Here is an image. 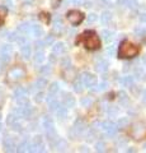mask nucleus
Returning <instances> with one entry per match:
<instances>
[{
    "instance_id": "f257e3e1",
    "label": "nucleus",
    "mask_w": 146,
    "mask_h": 153,
    "mask_svg": "<svg viewBox=\"0 0 146 153\" xmlns=\"http://www.w3.org/2000/svg\"><path fill=\"white\" fill-rule=\"evenodd\" d=\"M81 41H84L85 47L88 50H98L101 47V40L98 38L97 33L93 32V31L84 32L83 35L80 36V38L76 40V44H79V42H81Z\"/></svg>"
},
{
    "instance_id": "f03ea898",
    "label": "nucleus",
    "mask_w": 146,
    "mask_h": 153,
    "mask_svg": "<svg viewBox=\"0 0 146 153\" xmlns=\"http://www.w3.org/2000/svg\"><path fill=\"white\" fill-rule=\"evenodd\" d=\"M139 52L140 47L128 41H123L118 47V57H121V59H131V57L139 55Z\"/></svg>"
},
{
    "instance_id": "7ed1b4c3",
    "label": "nucleus",
    "mask_w": 146,
    "mask_h": 153,
    "mask_svg": "<svg viewBox=\"0 0 146 153\" xmlns=\"http://www.w3.org/2000/svg\"><path fill=\"white\" fill-rule=\"evenodd\" d=\"M24 75H26V70L22 66H13V68L9 69L7 76L10 83H17L24 78Z\"/></svg>"
},
{
    "instance_id": "20e7f679",
    "label": "nucleus",
    "mask_w": 146,
    "mask_h": 153,
    "mask_svg": "<svg viewBox=\"0 0 146 153\" xmlns=\"http://www.w3.org/2000/svg\"><path fill=\"white\" fill-rule=\"evenodd\" d=\"M66 17H67V21L71 23L73 26H79L80 23L84 21V14L79 10H70L66 14Z\"/></svg>"
},
{
    "instance_id": "39448f33",
    "label": "nucleus",
    "mask_w": 146,
    "mask_h": 153,
    "mask_svg": "<svg viewBox=\"0 0 146 153\" xmlns=\"http://www.w3.org/2000/svg\"><path fill=\"white\" fill-rule=\"evenodd\" d=\"M13 55V47L10 45H3L1 49H0V60L1 63H9V60L12 59Z\"/></svg>"
},
{
    "instance_id": "423d86ee",
    "label": "nucleus",
    "mask_w": 146,
    "mask_h": 153,
    "mask_svg": "<svg viewBox=\"0 0 146 153\" xmlns=\"http://www.w3.org/2000/svg\"><path fill=\"white\" fill-rule=\"evenodd\" d=\"M102 129L104 130V134L107 137H114V134L117 131V125L114 121L112 120H107L104 123H102Z\"/></svg>"
},
{
    "instance_id": "0eeeda50",
    "label": "nucleus",
    "mask_w": 146,
    "mask_h": 153,
    "mask_svg": "<svg viewBox=\"0 0 146 153\" xmlns=\"http://www.w3.org/2000/svg\"><path fill=\"white\" fill-rule=\"evenodd\" d=\"M81 80H83V84L85 85V87H88V88H92L93 85H95L98 83L97 76L94 74H92V73H88V71L81 75Z\"/></svg>"
},
{
    "instance_id": "6e6552de",
    "label": "nucleus",
    "mask_w": 146,
    "mask_h": 153,
    "mask_svg": "<svg viewBox=\"0 0 146 153\" xmlns=\"http://www.w3.org/2000/svg\"><path fill=\"white\" fill-rule=\"evenodd\" d=\"M3 147L7 152H14L15 151V142L10 137H5L3 139Z\"/></svg>"
},
{
    "instance_id": "1a4fd4ad",
    "label": "nucleus",
    "mask_w": 146,
    "mask_h": 153,
    "mask_svg": "<svg viewBox=\"0 0 146 153\" xmlns=\"http://www.w3.org/2000/svg\"><path fill=\"white\" fill-rule=\"evenodd\" d=\"M62 105L66 108H71L75 106V98L73 97L71 94H67V93H65L64 94V97H62Z\"/></svg>"
},
{
    "instance_id": "9d476101",
    "label": "nucleus",
    "mask_w": 146,
    "mask_h": 153,
    "mask_svg": "<svg viewBox=\"0 0 146 153\" xmlns=\"http://www.w3.org/2000/svg\"><path fill=\"white\" fill-rule=\"evenodd\" d=\"M108 69V63L104 59H98L95 61V70L98 73H106Z\"/></svg>"
},
{
    "instance_id": "9b49d317",
    "label": "nucleus",
    "mask_w": 146,
    "mask_h": 153,
    "mask_svg": "<svg viewBox=\"0 0 146 153\" xmlns=\"http://www.w3.org/2000/svg\"><path fill=\"white\" fill-rule=\"evenodd\" d=\"M65 50H66V46H65L64 42H57L52 46V54L54 55H62Z\"/></svg>"
},
{
    "instance_id": "f8f14e48",
    "label": "nucleus",
    "mask_w": 146,
    "mask_h": 153,
    "mask_svg": "<svg viewBox=\"0 0 146 153\" xmlns=\"http://www.w3.org/2000/svg\"><path fill=\"white\" fill-rule=\"evenodd\" d=\"M43 128L45 131H50V130H55V124L54 120L50 116H45L43 117Z\"/></svg>"
},
{
    "instance_id": "ddd939ff",
    "label": "nucleus",
    "mask_w": 146,
    "mask_h": 153,
    "mask_svg": "<svg viewBox=\"0 0 146 153\" xmlns=\"http://www.w3.org/2000/svg\"><path fill=\"white\" fill-rule=\"evenodd\" d=\"M21 52H22V56L24 57V59H29V57H31L32 49H31V46L28 45V42H27V44H24L23 46H21Z\"/></svg>"
},
{
    "instance_id": "4468645a",
    "label": "nucleus",
    "mask_w": 146,
    "mask_h": 153,
    "mask_svg": "<svg viewBox=\"0 0 146 153\" xmlns=\"http://www.w3.org/2000/svg\"><path fill=\"white\" fill-rule=\"evenodd\" d=\"M31 33L34 37L38 38L41 36H43V28H42L41 26H38V25H33V26H31Z\"/></svg>"
},
{
    "instance_id": "2eb2a0df",
    "label": "nucleus",
    "mask_w": 146,
    "mask_h": 153,
    "mask_svg": "<svg viewBox=\"0 0 146 153\" xmlns=\"http://www.w3.org/2000/svg\"><path fill=\"white\" fill-rule=\"evenodd\" d=\"M18 32L22 36H26L28 33H31V25L29 23H22L21 26H18Z\"/></svg>"
},
{
    "instance_id": "dca6fc26",
    "label": "nucleus",
    "mask_w": 146,
    "mask_h": 153,
    "mask_svg": "<svg viewBox=\"0 0 146 153\" xmlns=\"http://www.w3.org/2000/svg\"><path fill=\"white\" fill-rule=\"evenodd\" d=\"M64 30V26H62V21H61L60 17H55V21H54V31L61 33Z\"/></svg>"
},
{
    "instance_id": "f3484780",
    "label": "nucleus",
    "mask_w": 146,
    "mask_h": 153,
    "mask_svg": "<svg viewBox=\"0 0 146 153\" xmlns=\"http://www.w3.org/2000/svg\"><path fill=\"white\" fill-rule=\"evenodd\" d=\"M27 94H28V92H27V89H24V88H22V87H19V88H17L15 91H14V100H19V98H24V97H27Z\"/></svg>"
},
{
    "instance_id": "a211bd4d",
    "label": "nucleus",
    "mask_w": 146,
    "mask_h": 153,
    "mask_svg": "<svg viewBox=\"0 0 146 153\" xmlns=\"http://www.w3.org/2000/svg\"><path fill=\"white\" fill-rule=\"evenodd\" d=\"M112 14L109 13V12H103L102 13V16H101V21H102V23H103V25H104V26H108V25H109V23L112 22Z\"/></svg>"
},
{
    "instance_id": "6ab92c4d",
    "label": "nucleus",
    "mask_w": 146,
    "mask_h": 153,
    "mask_svg": "<svg viewBox=\"0 0 146 153\" xmlns=\"http://www.w3.org/2000/svg\"><path fill=\"white\" fill-rule=\"evenodd\" d=\"M101 36L104 38L107 42H111L113 38H114V32H113V31H109V30H103V31L101 32Z\"/></svg>"
},
{
    "instance_id": "aec40b11",
    "label": "nucleus",
    "mask_w": 146,
    "mask_h": 153,
    "mask_svg": "<svg viewBox=\"0 0 146 153\" xmlns=\"http://www.w3.org/2000/svg\"><path fill=\"white\" fill-rule=\"evenodd\" d=\"M83 80H81V76H78L76 79L74 80V84H73V87H74V91L75 92H78V93H80V92H83Z\"/></svg>"
},
{
    "instance_id": "412c9836",
    "label": "nucleus",
    "mask_w": 146,
    "mask_h": 153,
    "mask_svg": "<svg viewBox=\"0 0 146 153\" xmlns=\"http://www.w3.org/2000/svg\"><path fill=\"white\" fill-rule=\"evenodd\" d=\"M29 147H31V142H28L27 139L23 140L19 146L17 147V152H29Z\"/></svg>"
},
{
    "instance_id": "4be33fe9",
    "label": "nucleus",
    "mask_w": 146,
    "mask_h": 153,
    "mask_svg": "<svg viewBox=\"0 0 146 153\" xmlns=\"http://www.w3.org/2000/svg\"><path fill=\"white\" fill-rule=\"evenodd\" d=\"M45 87H47V79L46 78H38L36 80V83H34V88L36 89H38V91H42Z\"/></svg>"
},
{
    "instance_id": "5701e85b",
    "label": "nucleus",
    "mask_w": 146,
    "mask_h": 153,
    "mask_svg": "<svg viewBox=\"0 0 146 153\" xmlns=\"http://www.w3.org/2000/svg\"><path fill=\"white\" fill-rule=\"evenodd\" d=\"M118 102L122 106H126V105L128 103V97H127V93L125 91H120L118 92Z\"/></svg>"
},
{
    "instance_id": "b1692460",
    "label": "nucleus",
    "mask_w": 146,
    "mask_h": 153,
    "mask_svg": "<svg viewBox=\"0 0 146 153\" xmlns=\"http://www.w3.org/2000/svg\"><path fill=\"white\" fill-rule=\"evenodd\" d=\"M45 51L43 50H36V54H34V61L37 64H41V63H43V60H45Z\"/></svg>"
},
{
    "instance_id": "393cba45",
    "label": "nucleus",
    "mask_w": 146,
    "mask_h": 153,
    "mask_svg": "<svg viewBox=\"0 0 146 153\" xmlns=\"http://www.w3.org/2000/svg\"><path fill=\"white\" fill-rule=\"evenodd\" d=\"M121 82L123 85L126 87H132L134 85V76L132 75H127V76H123V78L121 79Z\"/></svg>"
},
{
    "instance_id": "a878e982",
    "label": "nucleus",
    "mask_w": 146,
    "mask_h": 153,
    "mask_svg": "<svg viewBox=\"0 0 146 153\" xmlns=\"http://www.w3.org/2000/svg\"><path fill=\"white\" fill-rule=\"evenodd\" d=\"M59 91H60V84H59L57 82H54V83L48 87V93H50V94L56 96V94H57Z\"/></svg>"
},
{
    "instance_id": "bb28decb",
    "label": "nucleus",
    "mask_w": 146,
    "mask_h": 153,
    "mask_svg": "<svg viewBox=\"0 0 146 153\" xmlns=\"http://www.w3.org/2000/svg\"><path fill=\"white\" fill-rule=\"evenodd\" d=\"M18 120H19V116H18V115L15 114V112H14V114H10V115H9V116H8V119H7V123H8V125H13V124L14 123H17Z\"/></svg>"
},
{
    "instance_id": "cd10ccee",
    "label": "nucleus",
    "mask_w": 146,
    "mask_h": 153,
    "mask_svg": "<svg viewBox=\"0 0 146 153\" xmlns=\"http://www.w3.org/2000/svg\"><path fill=\"white\" fill-rule=\"evenodd\" d=\"M116 125H117V128H120V129L126 128L127 125H128V119L127 117H121L118 120V123H116Z\"/></svg>"
},
{
    "instance_id": "c85d7f7f",
    "label": "nucleus",
    "mask_w": 146,
    "mask_h": 153,
    "mask_svg": "<svg viewBox=\"0 0 146 153\" xmlns=\"http://www.w3.org/2000/svg\"><path fill=\"white\" fill-rule=\"evenodd\" d=\"M40 73L43 74V75H48V74L52 73V68H51L50 65H43L40 68Z\"/></svg>"
},
{
    "instance_id": "c756f323",
    "label": "nucleus",
    "mask_w": 146,
    "mask_h": 153,
    "mask_svg": "<svg viewBox=\"0 0 146 153\" xmlns=\"http://www.w3.org/2000/svg\"><path fill=\"white\" fill-rule=\"evenodd\" d=\"M7 8L5 7H0V26L4 23V21H5V17H7Z\"/></svg>"
},
{
    "instance_id": "7c9ffc66",
    "label": "nucleus",
    "mask_w": 146,
    "mask_h": 153,
    "mask_svg": "<svg viewBox=\"0 0 146 153\" xmlns=\"http://www.w3.org/2000/svg\"><path fill=\"white\" fill-rule=\"evenodd\" d=\"M43 42H45V45H47V46L54 45V42H55V36H54V35H47Z\"/></svg>"
},
{
    "instance_id": "2f4dec72",
    "label": "nucleus",
    "mask_w": 146,
    "mask_h": 153,
    "mask_svg": "<svg viewBox=\"0 0 146 153\" xmlns=\"http://www.w3.org/2000/svg\"><path fill=\"white\" fill-rule=\"evenodd\" d=\"M125 5L130 9H136V7H137L139 4H137V0H126Z\"/></svg>"
},
{
    "instance_id": "473e14b6",
    "label": "nucleus",
    "mask_w": 146,
    "mask_h": 153,
    "mask_svg": "<svg viewBox=\"0 0 146 153\" xmlns=\"http://www.w3.org/2000/svg\"><path fill=\"white\" fill-rule=\"evenodd\" d=\"M80 102H81V105H83L84 107H89V106H90V105L93 103V100H92L90 97H83Z\"/></svg>"
},
{
    "instance_id": "72a5a7b5",
    "label": "nucleus",
    "mask_w": 146,
    "mask_h": 153,
    "mask_svg": "<svg viewBox=\"0 0 146 153\" xmlns=\"http://www.w3.org/2000/svg\"><path fill=\"white\" fill-rule=\"evenodd\" d=\"M61 64H62V66L64 68H70V66H71V59H70L69 56H65L64 59H62V61H61Z\"/></svg>"
},
{
    "instance_id": "f704fd0d",
    "label": "nucleus",
    "mask_w": 146,
    "mask_h": 153,
    "mask_svg": "<svg viewBox=\"0 0 146 153\" xmlns=\"http://www.w3.org/2000/svg\"><path fill=\"white\" fill-rule=\"evenodd\" d=\"M135 35L137 37H145L146 36V28H135Z\"/></svg>"
},
{
    "instance_id": "c9c22d12",
    "label": "nucleus",
    "mask_w": 146,
    "mask_h": 153,
    "mask_svg": "<svg viewBox=\"0 0 146 153\" xmlns=\"http://www.w3.org/2000/svg\"><path fill=\"white\" fill-rule=\"evenodd\" d=\"M95 151L97 152H104L106 151V144L104 142H98L95 144Z\"/></svg>"
},
{
    "instance_id": "e433bc0d",
    "label": "nucleus",
    "mask_w": 146,
    "mask_h": 153,
    "mask_svg": "<svg viewBox=\"0 0 146 153\" xmlns=\"http://www.w3.org/2000/svg\"><path fill=\"white\" fill-rule=\"evenodd\" d=\"M43 97H45L43 92H42V91H40V92L36 94V97H34V101H36V102H41V101H43Z\"/></svg>"
},
{
    "instance_id": "4c0bfd02",
    "label": "nucleus",
    "mask_w": 146,
    "mask_h": 153,
    "mask_svg": "<svg viewBox=\"0 0 146 153\" xmlns=\"http://www.w3.org/2000/svg\"><path fill=\"white\" fill-rule=\"evenodd\" d=\"M97 19H98V16H97V14H94V13H90V14H88V22L93 23V22H95Z\"/></svg>"
},
{
    "instance_id": "58836bf2",
    "label": "nucleus",
    "mask_w": 146,
    "mask_h": 153,
    "mask_svg": "<svg viewBox=\"0 0 146 153\" xmlns=\"http://www.w3.org/2000/svg\"><path fill=\"white\" fill-rule=\"evenodd\" d=\"M135 76L136 78H141V76H144V71L141 68H136L135 69Z\"/></svg>"
},
{
    "instance_id": "ea45409f",
    "label": "nucleus",
    "mask_w": 146,
    "mask_h": 153,
    "mask_svg": "<svg viewBox=\"0 0 146 153\" xmlns=\"http://www.w3.org/2000/svg\"><path fill=\"white\" fill-rule=\"evenodd\" d=\"M34 46H36V50H43L45 42L43 41H37L36 44H34Z\"/></svg>"
},
{
    "instance_id": "a19ab883",
    "label": "nucleus",
    "mask_w": 146,
    "mask_h": 153,
    "mask_svg": "<svg viewBox=\"0 0 146 153\" xmlns=\"http://www.w3.org/2000/svg\"><path fill=\"white\" fill-rule=\"evenodd\" d=\"M42 21H45V23H48L50 22V17H48V14H46V13H41V17H40Z\"/></svg>"
},
{
    "instance_id": "79ce46f5",
    "label": "nucleus",
    "mask_w": 146,
    "mask_h": 153,
    "mask_svg": "<svg viewBox=\"0 0 146 153\" xmlns=\"http://www.w3.org/2000/svg\"><path fill=\"white\" fill-rule=\"evenodd\" d=\"M3 4L8 8H13V1L12 0H3Z\"/></svg>"
},
{
    "instance_id": "37998d69",
    "label": "nucleus",
    "mask_w": 146,
    "mask_h": 153,
    "mask_svg": "<svg viewBox=\"0 0 146 153\" xmlns=\"http://www.w3.org/2000/svg\"><path fill=\"white\" fill-rule=\"evenodd\" d=\"M8 38H9V41H15L18 38V36H17V33H9Z\"/></svg>"
},
{
    "instance_id": "c03bdc74",
    "label": "nucleus",
    "mask_w": 146,
    "mask_h": 153,
    "mask_svg": "<svg viewBox=\"0 0 146 153\" xmlns=\"http://www.w3.org/2000/svg\"><path fill=\"white\" fill-rule=\"evenodd\" d=\"M74 4H76V5H81V4H85V0H71Z\"/></svg>"
},
{
    "instance_id": "a18cd8bd",
    "label": "nucleus",
    "mask_w": 146,
    "mask_h": 153,
    "mask_svg": "<svg viewBox=\"0 0 146 153\" xmlns=\"http://www.w3.org/2000/svg\"><path fill=\"white\" fill-rule=\"evenodd\" d=\"M107 51H108V54L109 55H113L114 54V46H109V49H108Z\"/></svg>"
},
{
    "instance_id": "49530a36",
    "label": "nucleus",
    "mask_w": 146,
    "mask_h": 153,
    "mask_svg": "<svg viewBox=\"0 0 146 153\" xmlns=\"http://www.w3.org/2000/svg\"><path fill=\"white\" fill-rule=\"evenodd\" d=\"M140 19H141V22H145V23H146V13H144V14H141V17H140Z\"/></svg>"
},
{
    "instance_id": "de8ad7c7",
    "label": "nucleus",
    "mask_w": 146,
    "mask_h": 153,
    "mask_svg": "<svg viewBox=\"0 0 146 153\" xmlns=\"http://www.w3.org/2000/svg\"><path fill=\"white\" fill-rule=\"evenodd\" d=\"M117 4H118V5H125L126 0H117Z\"/></svg>"
},
{
    "instance_id": "09e8293b",
    "label": "nucleus",
    "mask_w": 146,
    "mask_h": 153,
    "mask_svg": "<svg viewBox=\"0 0 146 153\" xmlns=\"http://www.w3.org/2000/svg\"><path fill=\"white\" fill-rule=\"evenodd\" d=\"M142 97H144V98H142V101L146 103V91H144V93H142Z\"/></svg>"
},
{
    "instance_id": "8fccbe9b",
    "label": "nucleus",
    "mask_w": 146,
    "mask_h": 153,
    "mask_svg": "<svg viewBox=\"0 0 146 153\" xmlns=\"http://www.w3.org/2000/svg\"><path fill=\"white\" fill-rule=\"evenodd\" d=\"M103 1H104V3H108V1H109V0H103Z\"/></svg>"
},
{
    "instance_id": "3c124183",
    "label": "nucleus",
    "mask_w": 146,
    "mask_h": 153,
    "mask_svg": "<svg viewBox=\"0 0 146 153\" xmlns=\"http://www.w3.org/2000/svg\"><path fill=\"white\" fill-rule=\"evenodd\" d=\"M0 131H1V124H0Z\"/></svg>"
},
{
    "instance_id": "603ef678",
    "label": "nucleus",
    "mask_w": 146,
    "mask_h": 153,
    "mask_svg": "<svg viewBox=\"0 0 146 153\" xmlns=\"http://www.w3.org/2000/svg\"><path fill=\"white\" fill-rule=\"evenodd\" d=\"M0 120H1V112H0Z\"/></svg>"
},
{
    "instance_id": "864d4df0",
    "label": "nucleus",
    "mask_w": 146,
    "mask_h": 153,
    "mask_svg": "<svg viewBox=\"0 0 146 153\" xmlns=\"http://www.w3.org/2000/svg\"><path fill=\"white\" fill-rule=\"evenodd\" d=\"M145 149H146V144H145Z\"/></svg>"
}]
</instances>
